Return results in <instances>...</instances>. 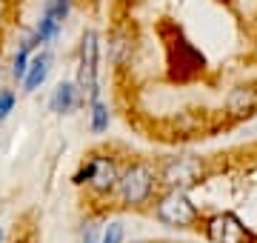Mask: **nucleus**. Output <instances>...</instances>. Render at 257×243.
Instances as JSON below:
<instances>
[{
    "instance_id": "18",
    "label": "nucleus",
    "mask_w": 257,
    "mask_h": 243,
    "mask_svg": "<svg viewBox=\"0 0 257 243\" xmlns=\"http://www.w3.org/2000/svg\"><path fill=\"white\" fill-rule=\"evenodd\" d=\"M0 243H6V232L3 229H0Z\"/></svg>"
},
{
    "instance_id": "15",
    "label": "nucleus",
    "mask_w": 257,
    "mask_h": 243,
    "mask_svg": "<svg viewBox=\"0 0 257 243\" xmlns=\"http://www.w3.org/2000/svg\"><path fill=\"white\" fill-rule=\"evenodd\" d=\"M6 243H32V237H29L26 232H20V234H15L12 240H6Z\"/></svg>"
},
{
    "instance_id": "5",
    "label": "nucleus",
    "mask_w": 257,
    "mask_h": 243,
    "mask_svg": "<svg viewBox=\"0 0 257 243\" xmlns=\"http://www.w3.org/2000/svg\"><path fill=\"white\" fill-rule=\"evenodd\" d=\"M100 38L97 32H83L80 38V57H77V89L89 103L100 97Z\"/></svg>"
},
{
    "instance_id": "10",
    "label": "nucleus",
    "mask_w": 257,
    "mask_h": 243,
    "mask_svg": "<svg viewBox=\"0 0 257 243\" xmlns=\"http://www.w3.org/2000/svg\"><path fill=\"white\" fill-rule=\"evenodd\" d=\"M49 69H52V55L49 52H37L32 57V63H29L26 77H23V92H37L40 86L46 83Z\"/></svg>"
},
{
    "instance_id": "1",
    "label": "nucleus",
    "mask_w": 257,
    "mask_h": 243,
    "mask_svg": "<svg viewBox=\"0 0 257 243\" xmlns=\"http://www.w3.org/2000/svg\"><path fill=\"white\" fill-rule=\"evenodd\" d=\"M160 192H163V186H160V175H157L155 160L128 158L123 163L120 186L111 206H117L123 212H152Z\"/></svg>"
},
{
    "instance_id": "2",
    "label": "nucleus",
    "mask_w": 257,
    "mask_h": 243,
    "mask_svg": "<svg viewBox=\"0 0 257 243\" xmlns=\"http://www.w3.org/2000/svg\"><path fill=\"white\" fill-rule=\"evenodd\" d=\"M123 163L114 152L109 149H92L86 158L80 160V166L74 172L72 183L89 192L92 200H100V203H114V195H117L120 186V175H123Z\"/></svg>"
},
{
    "instance_id": "12",
    "label": "nucleus",
    "mask_w": 257,
    "mask_h": 243,
    "mask_svg": "<svg viewBox=\"0 0 257 243\" xmlns=\"http://www.w3.org/2000/svg\"><path fill=\"white\" fill-rule=\"evenodd\" d=\"M100 243H126V226L120 220H106L100 232Z\"/></svg>"
},
{
    "instance_id": "11",
    "label": "nucleus",
    "mask_w": 257,
    "mask_h": 243,
    "mask_svg": "<svg viewBox=\"0 0 257 243\" xmlns=\"http://www.w3.org/2000/svg\"><path fill=\"white\" fill-rule=\"evenodd\" d=\"M109 123H111L109 106H106L100 97L89 103V126H92L94 135H103V132H109Z\"/></svg>"
},
{
    "instance_id": "16",
    "label": "nucleus",
    "mask_w": 257,
    "mask_h": 243,
    "mask_svg": "<svg viewBox=\"0 0 257 243\" xmlns=\"http://www.w3.org/2000/svg\"><path fill=\"white\" fill-rule=\"evenodd\" d=\"M155 243H183V240H172V237H157Z\"/></svg>"
},
{
    "instance_id": "7",
    "label": "nucleus",
    "mask_w": 257,
    "mask_h": 243,
    "mask_svg": "<svg viewBox=\"0 0 257 243\" xmlns=\"http://www.w3.org/2000/svg\"><path fill=\"white\" fill-rule=\"evenodd\" d=\"M69 9H72V0H46L43 9H40V20L35 26V35L37 43H52L57 40L60 29H63V20L69 18Z\"/></svg>"
},
{
    "instance_id": "13",
    "label": "nucleus",
    "mask_w": 257,
    "mask_h": 243,
    "mask_svg": "<svg viewBox=\"0 0 257 243\" xmlns=\"http://www.w3.org/2000/svg\"><path fill=\"white\" fill-rule=\"evenodd\" d=\"M100 223L94 217H89V220H83L80 232H77V243H100Z\"/></svg>"
},
{
    "instance_id": "14",
    "label": "nucleus",
    "mask_w": 257,
    "mask_h": 243,
    "mask_svg": "<svg viewBox=\"0 0 257 243\" xmlns=\"http://www.w3.org/2000/svg\"><path fill=\"white\" fill-rule=\"evenodd\" d=\"M15 103H18V94L12 92V89H0V123L12 114Z\"/></svg>"
},
{
    "instance_id": "9",
    "label": "nucleus",
    "mask_w": 257,
    "mask_h": 243,
    "mask_svg": "<svg viewBox=\"0 0 257 243\" xmlns=\"http://www.w3.org/2000/svg\"><path fill=\"white\" fill-rule=\"evenodd\" d=\"M80 103H83V94H80V89H77V83L60 80V83L55 86L52 97H49V109L55 114H72Z\"/></svg>"
},
{
    "instance_id": "17",
    "label": "nucleus",
    "mask_w": 257,
    "mask_h": 243,
    "mask_svg": "<svg viewBox=\"0 0 257 243\" xmlns=\"http://www.w3.org/2000/svg\"><path fill=\"white\" fill-rule=\"evenodd\" d=\"M128 243H155V240H146V237H138V240H128Z\"/></svg>"
},
{
    "instance_id": "8",
    "label": "nucleus",
    "mask_w": 257,
    "mask_h": 243,
    "mask_svg": "<svg viewBox=\"0 0 257 243\" xmlns=\"http://www.w3.org/2000/svg\"><path fill=\"white\" fill-rule=\"evenodd\" d=\"M226 114L234 120H246V117L257 114V83L234 86L226 94Z\"/></svg>"
},
{
    "instance_id": "4",
    "label": "nucleus",
    "mask_w": 257,
    "mask_h": 243,
    "mask_svg": "<svg viewBox=\"0 0 257 243\" xmlns=\"http://www.w3.org/2000/svg\"><path fill=\"white\" fill-rule=\"evenodd\" d=\"M211 163L200 155H166L157 160V175L163 189H177V192H192L211 178Z\"/></svg>"
},
{
    "instance_id": "3",
    "label": "nucleus",
    "mask_w": 257,
    "mask_h": 243,
    "mask_svg": "<svg viewBox=\"0 0 257 243\" xmlns=\"http://www.w3.org/2000/svg\"><path fill=\"white\" fill-rule=\"evenodd\" d=\"M149 215L155 217L160 226L175 229V232H189V229H200L203 226V212L197 209L189 192H177V189H163L157 195L155 206Z\"/></svg>"
},
{
    "instance_id": "6",
    "label": "nucleus",
    "mask_w": 257,
    "mask_h": 243,
    "mask_svg": "<svg viewBox=\"0 0 257 243\" xmlns=\"http://www.w3.org/2000/svg\"><path fill=\"white\" fill-rule=\"evenodd\" d=\"M200 229L209 243H248V229L231 212H217L206 217Z\"/></svg>"
}]
</instances>
